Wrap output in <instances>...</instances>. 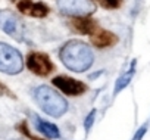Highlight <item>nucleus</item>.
Segmentation results:
<instances>
[{"label": "nucleus", "mask_w": 150, "mask_h": 140, "mask_svg": "<svg viewBox=\"0 0 150 140\" xmlns=\"http://www.w3.org/2000/svg\"><path fill=\"white\" fill-rule=\"evenodd\" d=\"M60 60L74 72H84L93 65L94 55L88 44L80 40L68 41L60 50Z\"/></svg>", "instance_id": "1"}, {"label": "nucleus", "mask_w": 150, "mask_h": 140, "mask_svg": "<svg viewBox=\"0 0 150 140\" xmlns=\"http://www.w3.org/2000/svg\"><path fill=\"white\" fill-rule=\"evenodd\" d=\"M34 97L38 103V106L50 117L59 118L68 111L66 100L52 87L49 86H40L34 92Z\"/></svg>", "instance_id": "2"}, {"label": "nucleus", "mask_w": 150, "mask_h": 140, "mask_svg": "<svg viewBox=\"0 0 150 140\" xmlns=\"http://www.w3.org/2000/svg\"><path fill=\"white\" fill-rule=\"evenodd\" d=\"M24 68L22 55L12 46L0 43V72L16 75Z\"/></svg>", "instance_id": "3"}, {"label": "nucleus", "mask_w": 150, "mask_h": 140, "mask_svg": "<svg viewBox=\"0 0 150 140\" xmlns=\"http://www.w3.org/2000/svg\"><path fill=\"white\" fill-rule=\"evenodd\" d=\"M60 12L71 16H88L96 11L94 0H56Z\"/></svg>", "instance_id": "4"}, {"label": "nucleus", "mask_w": 150, "mask_h": 140, "mask_svg": "<svg viewBox=\"0 0 150 140\" xmlns=\"http://www.w3.org/2000/svg\"><path fill=\"white\" fill-rule=\"evenodd\" d=\"M0 28L18 41L24 40V34H25L24 25L13 12L0 11Z\"/></svg>", "instance_id": "5"}, {"label": "nucleus", "mask_w": 150, "mask_h": 140, "mask_svg": "<svg viewBox=\"0 0 150 140\" xmlns=\"http://www.w3.org/2000/svg\"><path fill=\"white\" fill-rule=\"evenodd\" d=\"M27 65L30 68V71H33L34 74L41 75V77L50 74V71L53 69V65H52L49 56L44 53H40V52L31 53L27 59Z\"/></svg>", "instance_id": "6"}, {"label": "nucleus", "mask_w": 150, "mask_h": 140, "mask_svg": "<svg viewBox=\"0 0 150 140\" xmlns=\"http://www.w3.org/2000/svg\"><path fill=\"white\" fill-rule=\"evenodd\" d=\"M53 84L60 92H63L65 95H69V96H78V95L86 92V86L81 81H77V80H74L71 77H66V75L54 77L53 78Z\"/></svg>", "instance_id": "7"}, {"label": "nucleus", "mask_w": 150, "mask_h": 140, "mask_svg": "<svg viewBox=\"0 0 150 140\" xmlns=\"http://www.w3.org/2000/svg\"><path fill=\"white\" fill-rule=\"evenodd\" d=\"M18 9L22 14H27L30 16H35V18H43L47 15L49 8L43 3H33L31 0H21L18 3Z\"/></svg>", "instance_id": "8"}, {"label": "nucleus", "mask_w": 150, "mask_h": 140, "mask_svg": "<svg viewBox=\"0 0 150 140\" xmlns=\"http://www.w3.org/2000/svg\"><path fill=\"white\" fill-rule=\"evenodd\" d=\"M90 36H91V43L96 47H99V49H105V47L113 46L118 41L115 34H112L109 31H105V30H97L96 28Z\"/></svg>", "instance_id": "9"}, {"label": "nucleus", "mask_w": 150, "mask_h": 140, "mask_svg": "<svg viewBox=\"0 0 150 140\" xmlns=\"http://www.w3.org/2000/svg\"><path fill=\"white\" fill-rule=\"evenodd\" d=\"M72 25H74L75 30H77L78 33H81V34H91L96 30L94 22L91 19H88L87 16H77L72 21Z\"/></svg>", "instance_id": "10"}, {"label": "nucleus", "mask_w": 150, "mask_h": 140, "mask_svg": "<svg viewBox=\"0 0 150 140\" xmlns=\"http://www.w3.org/2000/svg\"><path fill=\"white\" fill-rule=\"evenodd\" d=\"M35 127L40 133L46 134L49 139H57L59 137V130L54 124L52 122H47V121H43L40 119L38 117H35Z\"/></svg>", "instance_id": "11"}, {"label": "nucleus", "mask_w": 150, "mask_h": 140, "mask_svg": "<svg viewBox=\"0 0 150 140\" xmlns=\"http://www.w3.org/2000/svg\"><path fill=\"white\" fill-rule=\"evenodd\" d=\"M134 72H135V60L131 63V68L128 69V71L116 81V86H115V90H113V93L115 95H118L121 90H124L128 84H129V81H131V78H132V75H134Z\"/></svg>", "instance_id": "12"}, {"label": "nucleus", "mask_w": 150, "mask_h": 140, "mask_svg": "<svg viewBox=\"0 0 150 140\" xmlns=\"http://www.w3.org/2000/svg\"><path fill=\"white\" fill-rule=\"evenodd\" d=\"M96 2H97L99 5H102L105 9H116V8H119V5H121L119 0H96Z\"/></svg>", "instance_id": "13"}, {"label": "nucleus", "mask_w": 150, "mask_h": 140, "mask_svg": "<svg viewBox=\"0 0 150 140\" xmlns=\"http://www.w3.org/2000/svg\"><path fill=\"white\" fill-rule=\"evenodd\" d=\"M147 127H149V124H147V122H146V124H143V125L137 130V133L134 134L132 140H141V139L144 137V134L147 133Z\"/></svg>", "instance_id": "14"}, {"label": "nucleus", "mask_w": 150, "mask_h": 140, "mask_svg": "<svg viewBox=\"0 0 150 140\" xmlns=\"http://www.w3.org/2000/svg\"><path fill=\"white\" fill-rule=\"evenodd\" d=\"M94 117H96V111L93 109V111L88 114V117H87V119H86V122H84V127H86L87 131L91 128V125H93V122H94Z\"/></svg>", "instance_id": "15"}, {"label": "nucleus", "mask_w": 150, "mask_h": 140, "mask_svg": "<svg viewBox=\"0 0 150 140\" xmlns=\"http://www.w3.org/2000/svg\"><path fill=\"white\" fill-rule=\"evenodd\" d=\"M35 140H40V139H35Z\"/></svg>", "instance_id": "16"}]
</instances>
